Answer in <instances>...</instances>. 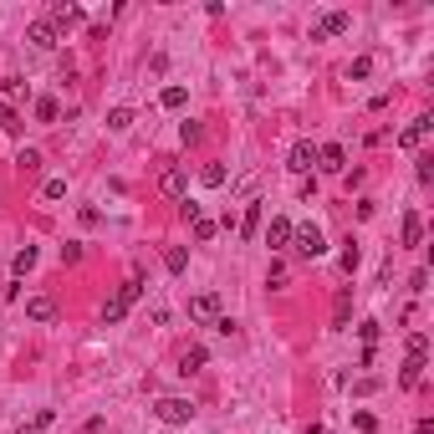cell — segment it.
<instances>
[{"label":"cell","instance_id":"obj_4","mask_svg":"<svg viewBox=\"0 0 434 434\" xmlns=\"http://www.w3.org/2000/svg\"><path fill=\"white\" fill-rule=\"evenodd\" d=\"M287 169H291V174H312V169H317V143H312V138H301V143L291 148Z\"/></svg>","mask_w":434,"mask_h":434},{"label":"cell","instance_id":"obj_17","mask_svg":"<svg viewBox=\"0 0 434 434\" xmlns=\"http://www.w3.org/2000/svg\"><path fill=\"white\" fill-rule=\"evenodd\" d=\"M31 266H36V246H20V251H16V260H11V271H16V281L26 276Z\"/></svg>","mask_w":434,"mask_h":434},{"label":"cell","instance_id":"obj_3","mask_svg":"<svg viewBox=\"0 0 434 434\" xmlns=\"http://www.w3.org/2000/svg\"><path fill=\"white\" fill-rule=\"evenodd\" d=\"M347 26H353V16H347V11H327V16H322L317 26H312V41H327V36H342Z\"/></svg>","mask_w":434,"mask_h":434},{"label":"cell","instance_id":"obj_37","mask_svg":"<svg viewBox=\"0 0 434 434\" xmlns=\"http://www.w3.org/2000/svg\"><path fill=\"white\" fill-rule=\"evenodd\" d=\"M353 424H358L363 434H373V429H378V419H373V414H353Z\"/></svg>","mask_w":434,"mask_h":434},{"label":"cell","instance_id":"obj_16","mask_svg":"<svg viewBox=\"0 0 434 434\" xmlns=\"http://www.w3.org/2000/svg\"><path fill=\"white\" fill-rule=\"evenodd\" d=\"M159 102L174 113V107H184V102H189V87H179V82H174V87H164V92H159Z\"/></svg>","mask_w":434,"mask_h":434},{"label":"cell","instance_id":"obj_8","mask_svg":"<svg viewBox=\"0 0 434 434\" xmlns=\"http://www.w3.org/2000/svg\"><path fill=\"white\" fill-rule=\"evenodd\" d=\"M47 26L61 36V31H67V26H82V11L77 6H52V16H47Z\"/></svg>","mask_w":434,"mask_h":434},{"label":"cell","instance_id":"obj_32","mask_svg":"<svg viewBox=\"0 0 434 434\" xmlns=\"http://www.w3.org/2000/svg\"><path fill=\"white\" fill-rule=\"evenodd\" d=\"M20 169H26V174H36L41 169V154H36V148H20V159H16Z\"/></svg>","mask_w":434,"mask_h":434},{"label":"cell","instance_id":"obj_13","mask_svg":"<svg viewBox=\"0 0 434 434\" xmlns=\"http://www.w3.org/2000/svg\"><path fill=\"white\" fill-rule=\"evenodd\" d=\"M205 363H210V353H205V347H184V353H179V373L189 378V373H200Z\"/></svg>","mask_w":434,"mask_h":434},{"label":"cell","instance_id":"obj_26","mask_svg":"<svg viewBox=\"0 0 434 434\" xmlns=\"http://www.w3.org/2000/svg\"><path fill=\"white\" fill-rule=\"evenodd\" d=\"M36 118H41V123H56V118H61L56 97H41V102H36Z\"/></svg>","mask_w":434,"mask_h":434},{"label":"cell","instance_id":"obj_34","mask_svg":"<svg viewBox=\"0 0 434 434\" xmlns=\"http://www.w3.org/2000/svg\"><path fill=\"white\" fill-rule=\"evenodd\" d=\"M61 194H67V179H52L47 189H41V200H61Z\"/></svg>","mask_w":434,"mask_h":434},{"label":"cell","instance_id":"obj_1","mask_svg":"<svg viewBox=\"0 0 434 434\" xmlns=\"http://www.w3.org/2000/svg\"><path fill=\"white\" fill-rule=\"evenodd\" d=\"M291 246H296V255H307V260H317L322 251H327V241H322L317 225H291Z\"/></svg>","mask_w":434,"mask_h":434},{"label":"cell","instance_id":"obj_19","mask_svg":"<svg viewBox=\"0 0 434 434\" xmlns=\"http://www.w3.org/2000/svg\"><path fill=\"white\" fill-rule=\"evenodd\" d=\"M424 241V220L419 215H404V246H419Z\"/></svg>","mask_w":434,"mask_h":434},{"label":"cell","instance_id":"obj_27","mask_svg":"<svg viewBox=\"0 0 434 434\" xmlns=\"http://www.w3.org/2000/svg\"><path fill=\"white\" fill-rule=\"evenodd\" d=\"M123 317H128V307H123L118 296H107V301H102V322H123Z\"/></svg>","mask_w":434,"mask_h":434},{"label":"cell","instance_id":"obj_38","mask_svg":"<svg viewBox=\"0 0 434 434\" xmlns=\"http://www.w3.org/2000/svg\"><path fill=\"white\" fill-rule=\"evenodd\" d=\"M414 434H434V424H429V419H419V424H414Z\"/></svg>","mask_w":434,"mask_h":434},{"label":"cell","instance_id":"obj_9","mask_svg":"<svg viewBox=\"0 0 434 434\" xmlns=\"http://www.w3.org/2000/svg\"><path fill=\"white\" fill-rule=\"evenodd\" d=\"M266 246H271V251L291 246V220H287V215H276V220L266 225Z\"/></svg>","mask_w":434,"mask_h":434},{"label":"cell","instance_id":"obj_29","mask_svg":"<svg viewBox=\"0 0 434 434\" xmlns=\"http://www.w3.org/2000/svg\"><path fill=\"white\" fill-rule=\"evenodd\" d=\"M358 260H363V251H358L353 241H347V251H342V271H347V276H353V271H358Z\"/></svg>","mask_w":434,"mask_h":434},{"label":"cell","instance_id":"obj_2","mask_svg":"<svg viewBox=\"0 0 434 434\" xmlns=\"http://www.w3.org/2000/svg\"><path fill=\"white\" fill-rule=\"evenodd\" d=\"M154 414H159L164 424H189V419H194V404H189V399H159Z\"/></svg>","mask_w":434,"mask_h":434},{"label":"cell","instance_id":"obj_25","mask_svg":"<svg viewBox=\"0 0 434 434\" xmlns=\"http://www.w3.org/2000/svg\"><path fill=\"white\" fill-rule=\"evenodd\" d=\"M255 230H260V200L246 205V220H241V235H255Z\"/></svg>","mask_w":434,"mask_h":434},{"label":"cell","instance_id":"obj_6","mask_svg":"<svg viewBox=\"0 0 434 434\" xmlns=\"http://www.w3.org/2000/svg\"><path fill=\"white\" fill-rule=\"evenodd\" d=\"M317 169L342 174V169H347V148H342V143H322V148H317Z\"/></svg>","mask_w":434,"mask_h":434},{"label":"cell","instance_id":"obj_33","mask_svg":"<svg viewBox=\"0 0 434 434\" xmlns=\"http://www.w3.org/2000/svg\"><path fill=\"white\" fill-rule=\"evenodd\" d=\"M179 138H184V143H200V138H205V128H200V123H184V128H179Z\"/></svg>","mask_w":434,"mask_h":434},{"label":"cell","instance_id":"obj_14","mask_svg":"<svg viewBox=\"0 0 434 434\" xmlns=\"http://www.w3.org/2000/svg\"><path fill=\"white\" fill-rule=\"evenodd\" d=\"M424 368H429L424 358H409V363H404V373H399V383H404V388H419V383H424Z\"/></svg>","mask_w":434,"mask_h":434},{"label":"cell","instance_id":"obj_36","mask_svg":"<svg viewBox=\"0 0 434 434\" xmlns=\"http://www.w3.org/2000/svg\"><path fill=\"white\" fill-rule=\"evenodd\" d=\"M61 260H67V266H77V260H82V246H77V241H67V246H61Z\"/></svg>","mask_w":434,"mask_h":434},{"label":"cell","instance_id":"obj_18","mask_svg":"<svg viewBox=\"0 0 434 434\" xmlns=\"http://www.w3.org/2000/svg\"><path fill=\"white\" fill-rule=\"evenodd\" d=\"M347 317H353V291H337V307H332V322H337V327H347Z\"/></svg>","mask_w":434,"mask_h":434},{"label":"cell","instance_id":"obj_12","mask_svg":"<svg viewBox=\"0 0 434 434\" xmlns=\"http://www.w3.org/2000/svg\"><path fill=\"white\" fill-rule=\"evenodd\" d=\"M26 317H31V322H56V301H52V296H31V301H26Z\"/></svg>","mask_w":434,"mask_h":434},{"label":"cell","instance_id":"obj_21","mask_svg":"<svg viewBox=\"0 0 434 434\" xmlns=\"http://www.w3.org/2000/svg\"><path fill=\"white\" fill-rule=\"evenodd\" d=\"M189 225H194V241H215V220H210V215H205V210H200V215H194V220H189Z\"/></svg>","mask_w":434,"mask_h":434},{"label":"cell","instance_id":"obj_24","mask_svg":"<svg viewBox=\"0 0 434 434\" xmlns=\"http://www.w3.org/2000/svg\"><path fill=\"white\" fill-rule=\"evenodd\" d=\"M200 184L220 189V184H225V164H205V169H200Z\"/></svg>","mask_w":434,"mask_h":434},{"label":"cell","instance_id":"obj_5","mask_svg":"<svg viewBox=\"0 0 434 434\" xmlns=\"http://www.w3.org/2000/svg\"><path fill=\"white\" fill-rule=\"evenodd\" d=\"M189 317H194V322H220V296H215V291H200V296L189 301Z\"/></svg>","mask_w":434,"mask_h":434},{"label":"cell","instance_id":"obj_31","mask_svg":"<svg viewBox=\"0 0 434 434\" xmlns=\"http://www.w3.org/2000/svg\"><path fill=\"white\" fill-rule=\"evenodd\" d=\"M409 358H429V337H424V332L409 337Z\"/></svg>","mask_w":434,"mask_h":434},{"label":"cell","instance_id":"obj_22","mask_svg":"<svg viewBox=\"0 0 434 434\" xmlns=\"http://www.w3.org/2000/svg\"><path fill=\"white\" fill-rule=\"evenodd\" d=\"M107 128H113V133H128V128H133V113H128V107H113V113H107Z\"/></svg>","mask_w":434,"mask_h":434},{"label":"cell","instance_id":"obj_30","mask_svg":"<svg viewBox=\"0 0 434 434\" xmlns=\"http://www.w3.org/2000/svg\"><path fill=\"white\" fill-rule=\"evenodd\" d=\"M0 128H6V133H16V128H20V118H16L11 102H0Z\"/></svg>","mask_w":434,"mask_h":434},{"label":"cell","instance_id":"obj_20","mask_svg":"<svg viewBox=\"0 0 434 434\" xmlns=\"http://www.w3.org/2000/svg\"><path fill=\"white\" fill-rule=\"evenodd\" d=\"M52 419H56V409H41V414H36L31 424H20L16 434H41V429H52Z\"/></svg>","mask_w":434,"mask_h":434},{"label":"cell","instance_id":"obj_10","mask_svg":"<svg viewBox=\"0 0 434 434\" xmlns=\"http://www.w3.org/2000/svg\"><path fill=\"white\" fill-rule=\"evenodd\" d=\"M429 128H434L429 118H414V123H409V128H404V133H399V148H419V143L429 138Z\"/></svg>","mask_w":434,"mask_h":434},{"label":"cell","instance_id":"obj_23","mask_svg":"<svg viewBox=\"0 0 434 434\" xmlns=\"http://www.w3.org/2000/svg\"><path fill=\"white\" fill-rule=\"evenodd\" d=\"M164 266H169L174 276H179V271L189 266V255H184V246H169V251H164Z\"/></svg>","mask_w":434,"mask_h":434},{"label":"cell","instance_id":"obj_15","mask_svg":"<svg viewBox=\"0 0 434 434\" xmlns=\"http://www.w3.org/2000/svg\"><path fill=\"white\" fill-rule=\"evenodd\" d=\"M138 296H143V276L133 271V276H128V281H123V287H118V301H123V307H133V301H138Z\"/></svg>","mask_w":434,"mask_h":434},{"label":"cell","instance_id":"obj_28","mask_svg":"<svg viewBox=\"0 0 434 434\" xmlns=\"http://www.w3.org/2000/svg\"><path fill=\"white\" fill-rule=\"evenodd\" d=\"M368 72H373V56H358L353 67H347V82H363Z\"/></svg>","mask_w":434,"mask_h":434},{"label":"cell","instance_id":"obj_11","mask_svg":"<svg viewBox=\"0 0 434 434\" xmlns=\"http://www.w3.org/2000/svg\"><path fill=\"white\" fill-rule=\"evenodd\" d=\"M26 41H31L36 52H52V47H56V31L47 26V20H31V31H26Z\"/></svg>","mask_w":434,"mask_h":434},{"label":"cell","instance_id":"obj_7","mask_svg":"<svg viewBox=\"0 0 434 434\" xmlns=\"http://www.w3.org/2000/svg\"><path fill=\"white\" fill-rule=\"evenodd\" d=\"M159 189L169 194V200H184V194H189V174H184V169H164Z\"/></svg>","mask_w":434,"mask_h":434},{"label":"cell","instance_id":"obj_35","mask_svg":"<svg viewBox=\"0 0 434 434\" xmlns=\"http://www.w3.org/2000/svg\"><path fill=\"white\" fill-rule=\"evenodd\" d=\"M281 281H287V266H281V260H271V271H266V287H281Z\"/></svg>","mask_w":434,"mask_h":434}]
</instances>
